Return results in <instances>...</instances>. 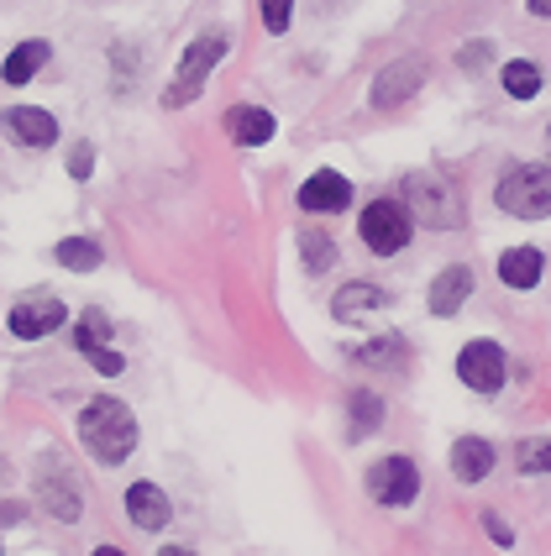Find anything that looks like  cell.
Returning <instances> with one entry per match:
<instances>
[{
  "mask_svg": "<svg viewBox=\"0 0 551 556\" xmlns=\"http://www.w3.org/2000/svg\"><path fill=\"white\" fill-rule=\"evenodd\" d=\"M16 520H22V504H0V530L16 526Z\"/></svg>",
  "mask_w": 551,
  "mask_h": 556,
  "instance_id": "obj_32",
  "label": "cell"
},
{
  "mask_svg": "<svg viewBox=\"0 0 551 556\" xmlns=\"http://www.w3.org/2000/svg\"><path fill=\"white\" fill-rule=\"evenodd\" d=\"M0 483H11V467H5V463H0Z\"/></svg>",
  "mask_w": 551,
  "mask_h": 556,
  "instance_id": "obj_34",
  "label": "cell"
},
{
  "mask_svg": "<svg viewBox=\"0 0 551 556\" xmlns=\"http://www.w3.org/2000/svg\"><path fill=\"white\" fill-rule=\"evenodd\" d=\"M90 363H95L100 372H105V378H111V372H122V357H116V352H105V346H95Z\"/></svg>",
  "mask_w": 551,
  "mask_h": 556,
  "instance_id": "obj_30",
  "label": "cell"
},
{
  "mask_svg": "<svg viewBox=\"0 0 551 556\" xmlns=\"http://www.w3.org/2000/svg\"><path fill=\"white\" fill-rule=\"evenodd\" d=\"M458 378L478 394H499L504 383V346L499 341H467L458 357Z\"/></svg>",
  "mask_w": 551,
  "mask_h": 556,
  "instance_id": "obj_8",
  "label": "cell"
},
{
  "mask_svg": "<svg viewBox=\"0 0 551 556\" xmlns=\"http://www.w3.org/2000/svg\"><path fill=\"white\" fill-rule=\"evenodd\" d=\"M389 305V294L378 289V283H347L337 294V315L341 320H352V315H363V309H384Z\"/></svg>",
  "mask_w": 551,
  "mask_h": 556,
  "instance_id": "obj_19",
  "label": "cell"
},
{
  "mask_svg": "<svg viewBox=\"0 0 551 556\" xmlns=\"http://www.w3.org/2000/svg\"><path fill=\"white\" fill-rule=\"evenodd\" d=\"M90 168H95V148L79 142V148L68 153V174H74V179H90Z\"/></svg>",
  "mask_w": 551,
  "mask_h": 556,
  "instance_id": "obj_28",
  "label": "cell"
},
{
  "mask_svg": "<svg viewBox=\"0 0 551 556\" xmlns=\"http://www.w3.org/2000/svg\"><path fill=\"white\" fill-rule=\"evenodd\" d=\"M367 494L378 498L384 509H404L421 494V472H415L410 457H384V463L367 467Z\"/></svg>",
  "mask_w": 551,
  "mask_h": 556,
  "instance_id": "obj_6",
  "label": "cell"
},
{
  "mask_svg": "<svg viewBox=\"0 0 551 556\" xmlns=\"http://www.w3.org/2000/svg\"><path fill=\"white\" fill-rule=\"evenodd\" d=\"M300 205H305V211H315V216L347 211V205H352V185H347L341 174H331V168H321L315 179H305V185H300Z\"/></svg>",
  "mask_w": 551,
  "mask_h": 556,
  "instance_id": "obj_12",
  "label": "cell"
},
{
  "mask_svg": "<svg viewBox=\"0 0 551 556\" xmlns=\"http://www.w3.org/2000/svg\"><path fill=\"white\" fill-rule=\"evenodd\" d=\"M347 415H352V441H358V435H373L378 426H384V404H378L373 389H358L352 404H347Z\"/></svg>",
  "mask_w": 551,
  "mask_h": 556,
  "instance_id": "obj_20",
  "label": "cell"
},
{
  "mask_svg": "<svg viewBox=\"0 0 551 556\" xmlns=\"http://www.w3.org/2000/svg\"><path fill=\"white\" fill-rule=\"evenodd\" d=\"M0 126H5V137L22 142V148H53V142H59V122H53L48 111H37V105H11V111L0 116Z\"/></svg>",
  "mask_w": 551,
  "mask_h": 556,
  "instance_id": "obj_10",
  "label": "cell"
},
{
  "mask_svg": "<svg viewBox=\"0 0 551 556\" xmlns=\"http://www.w3.org/2000/svg\"><path fill=\"white\" fill-rule=\"evenodd\" d=\"M467 294H473V274L467 268H447V274L430 283V309L436 315H458L467 305Z\"/></svg>",
  "mask_w": 551,
  "mask_h": 556,
  "instance_id": "obj_15",
  "label": "cell"
},
{
  "mask_svg": "<svg viewBox=\"0 0 551 556\" xmlns=\"http://www.w3.org/2000/svg\"><path fill=\"white\" fill-rule=\"evenodd\" d=\"M493 59V48H489V42H467V48H462V53H458V63H462V68H484V63H489Z\"/></svg>",
  "mask_w": 551,
  "mask_h": 556,
  "instance_id": "obj_29",
  "label": "cell"
},
{
  "mask_svg": "<svg viewBox=\"0 0 551 556\" xmlns=\"http://www.w3.org/2000/svg\"><path fill=\"white\" fill-rule=\"evenodd\" d=\"M226 131H231L242 148H263V142L274 137V116L258 111V105H237V111L226 116Z\"/></svg>",
  "mask_w": 551,
  "mask_h": 556,
  "instance_id": "obj_16",
  "label": "cell"
},
{
  "mask_svg": "<svg viewBox=\"0 0 551 556\" xmlns=\"http://www.w3.org/2000/svg\"><path fill=\"white\" fill-rule=\"evenodd\" d=\"M63 315H68V309H63L59 300L32 294V300H22V305L11 309V337H22V341L48 337V331H59V326H63Z\"/></svg>",
  "mask_w": 551,
  "mask_h": 556,
  "instance_id": "obj_11",
  "label": "cell"
},
{
  "mask_svg": "<svg viewBox=\"0 0 551 556\" xmlns=\"http://www.w3.org/2000/svg\"><path fill=\"white\" fill-rule=\"evenodd\" d=\"M504 90L515 94V100H530V94L541 90V68H536V63H525V59L504 63Z\"/></svg>",
  "mask_w": 551,
  "mask_h": 556,
  "instance_id": "obj_22",
  "label": "cell"
},
{
  "mask_svg": "<svg viewBox=\"0 0 551 556\" xmlns=\"http://www.w3.org/2000/svg\"><path fill=\"white\" fill-rule=\"evenodd\" d=\"M37 504L53 515V520H63V526H74L79 520V483L68 478V467L59 463V457H42L37 463Z\"/></svg>",
  "mask_w": 551,
  "mask_h": 556,
  "instance_id": "obj_7",
  "label": "cell"
},
{
  "mask_svg": "<svg viewBox=\"0 0 551 556\" xmlns=\"http://www.w3.org/2000/svg\"><path fill=\"white\" fill-rule=\"evenodd\" d=\"M499 211L521 220H547L551 216V163H521L499 179Z\"/></svg>",
  "mask_w": 551,
  "mask_h": 556,
  "instance_id": "obj_2",
  "label": "cell"
},
{
  "mask_svg": "<svg viewBox=\"0 0 551 556\" xmlns=\"http://www.w3.org/2000/svg\"><path fill=\"white\" fill-rule=\"evenodd\" d=\"M410 231H415V216L404 200H373L363 211V242L378 257H395V252L410 248Z\"/></svg>",
  "mask_w": 551,
  "mask_h": 556,
  "instance_id": "obj_5",
  "label": "cell"
},
{
  "mask_svg": "<svg viewBox=\"0 0 551 556\" xmlns=\"http://www.w3.org/2000/svg\"><path fill=\"white\" fill-rule=\"evenodd\" d=\"M499 278L510 283V289H536L541 283V252L536 248H510L499 257Z\"/></svg>",
  "mask_w": 551,
  "mask_h": 556,
  "instance_id": "obj_17",
  "label": "cell"
},
{
  "mask_svg": "<svg viewBox=\"0 0 551 556\" xmlns=\"http://www.w3.org/2000/svg\"><path fill=\"white\" fill-rule=\"evenodd\" d=\"M221 59H226V31H205V37H195V42H189V53L179 59V74H174V85H168V94H163V105H168V111H179V105H189V100H200L205 74H211Z\"/></svg>",
  "mask_w": 551,
  "mask_h": 556,
  "instance_id": "obj_3",
  "label": "cell"
},
{
  "mask_svg": "<svg viewBox=\"0 0 551 556\" xmlns=\"http://www.w3.org/2000/svg\"><path fill=\"white\" fill-rule=\"evenodd\" d=\"M404 205H410V216L436 226V231H452L462 226V200L458 189L447 185V179H430V174H410V185H404Z\"/></svg>",
  "mask_w": 551,
  "mask_h": 556,
  "instance_id": "obj_4",
  "label": "cell"
},
{
  "mask_svg": "<svg viewBox=\"0 0 551 556\" xmlns=\"http://www.w3.org/2000/svg\"><path fill=\"white\" fill-rule=\"evenodd\" d=\"M521 472H551V435H536V441H521L515 452Z\"/></svg>",
  "mask_w": 551,
  "mask_h": 556,
  "instance_id": "obj_25",
  "label": "cell"
},
{
  "mask_svg": "<svg viewBox=\"0 0 551 556\" xmlns=\"http://www.w3.org/2000/svg\"><path fill=\"white\" fill-rule=\"evenodd\" d=\"M126 515H132L137 530H163L174 509H168V494H163L158 483H132V489H126Z\"/></svg>",
  "mask_w": 551,
  "mask_h": 556,
  "instance_id": "obj_13",
  "label": "cell"
},
{
  "mask_svg": "<svg viewBox=\"0 0 551 556\" xmlns=\"http://www.w3.org/2000/svg\"><path fill=\"white\" fill-rule=\"evenodd\" d=\"M484 526H489V535L499 541V546H510V541H515V535H510V526H504V520H493V515L484 520Z\"/></svg>",
  "mask_w": 551,
  "mask_h": 556,
  "instance_id": "obj_31",
  "label": "cell"
},
{
  "mask_svg": "<svg viewBox=\"0 0 551 556\" xmlns=\"http://www.w3.org/2000/svg\"><path fill=\"white\" fill-rule=\"evenodd\" d=\"M352 357H358V363H367V368H395L399 357H404V341H399V337H378V341H367V346H352Z\"/></svg>",
  "mask_w": 551,
  "mask_h": 556,
  "instance_id": "obj_21",
  "label": "cell"
},
{
  "mask_svg": "<svg viewBox=\"0 0 551 556\" xmlns=\"http://www.w3.org/2000/svg\"><path fill=\"white\" fill-rule=\"evenodd\" d=\"M79 441H85V452H90L95 463L116 467L132 457V446H137V415L126 409L122 400H90L85 404V415H79Z\"/></svg>",
  "mask_w": 551,
  "mask_h": 556,
  "instance_id": "obj_1",
  "label": "cell"
},
{
  "mask_svg": "<svg viewBox=\"0 0 551 556\" xmlns=\"http://www.w3.org/2000/svg\"><path fill=\"white\" fill-rule=\"evenodd\" d=\"M300 252H305L310 274H326V268L337 263V248H331V237H326V231H305V237H300Z\"/></svg>",
  "mask_w": 551,
  "mask_h": 556,
  "instance_id": "obj_24",
  "label": "cell"
},
{
  "mask_svg": "<svg viewBox=\"0 0 551 556\" xmlns=\"http://www.w3.org/2000/svg\"><path fill=\"white\" fill-rule=\"evenodd\" d=\"M493 467V446L484 435H462L458 446H452V472H458L462 483H478V478H489Z\"/></svg>",
  "mask_w": 551,
  "mask_h": 556,
  "instance_id": "obj_14",
  "label": "cell"
},
{
  "mask_svg": "<svg viewBox=\"0 0 551 556\" xmlns=\"http://www.w3.org/2000/svg\"><path fill=\"white\" fill-rule=\"evenodd\" d=\"M105 341H111V320H105L100 309H90V315L79 320V331H74V346L95 352V346H105Z\"/></svg>",
  "mask_w": 551,
  "mask_h": 556,
  "instance_id": "obj_26",
  "label": "cell"
},
{
  "mask_svg": "<svg viewBox=\"0 0 551 556\" xmlns=\"http://www.w3.org/2000/svg\"><path fill=\"white\" fill-rule=\"evenodd\" d=\"M530 16H541V22H551V0H530Z\"/></svg>",
  "mask_w": 551,
  "mask_h": 556,
  "instance_id": "obj_33",
  "label": "cell"
},
{
  "mask_svg": "<svg viewBox=\"0 0 551 556\" xmlns=\"http://www.w3.org/2000/svg\"><path fill=\"white\" fill-rule=\"evenodd\" d=\"M289 11H295V0H263V27L274 31H289Z\"/></svg>",
  "mask_w": 551,
  "mask_h": 556,
  "instance_id": "obj_27",
  "label": "cell"
},
{
  "mask_svg": "<svg viewBox=\"0 0 551 556\" xmlns=\"http://www.w3.org/2000/svg\"><path fill=\"white\" fill-rule=\"evenodd\" d=\"M59 263L74 274H90V268H100V248L85 237H68V242H59Z\"/></svg>",
  "mask_w": 551,
  "mask_h": 556,
  "instance_id": "obj_23",
  "label": "cell"
},
{
  "mask_svg": "<svg viewBox=\"0 0 551 556\" xmlns=\"http://www.w3.org/2000/svg\"><path fill=\"white\" fill-rule=\"evenodd\" d=\"M48 53H53V48H48L42 37H32V42H22V48H16V53L5 59V68H0V74H5V85H27L32 74H37V68L48 63Z\"/></svg>",
  "mask_w": 551,
  "mask_h": 556,
  "instance_id": "obj_18",
  "label": "cell"
},
{
  "mask_svg": "<svg viewBox=\"0 0 551 556\" xmlns=\"http://www.w3.org/2000/svg\"><path fill=\"white\" fill-rule=\"evenodd\" d=\"M421 85H426V59H395L389 68H378V79H373V105L395 111L399 100H410Z\"/></svg>",
  "mask_w": 551,
  "mask_h": 556,
  "instance_id": "obj_9",
  "label": "cell"
}]
</instances>
